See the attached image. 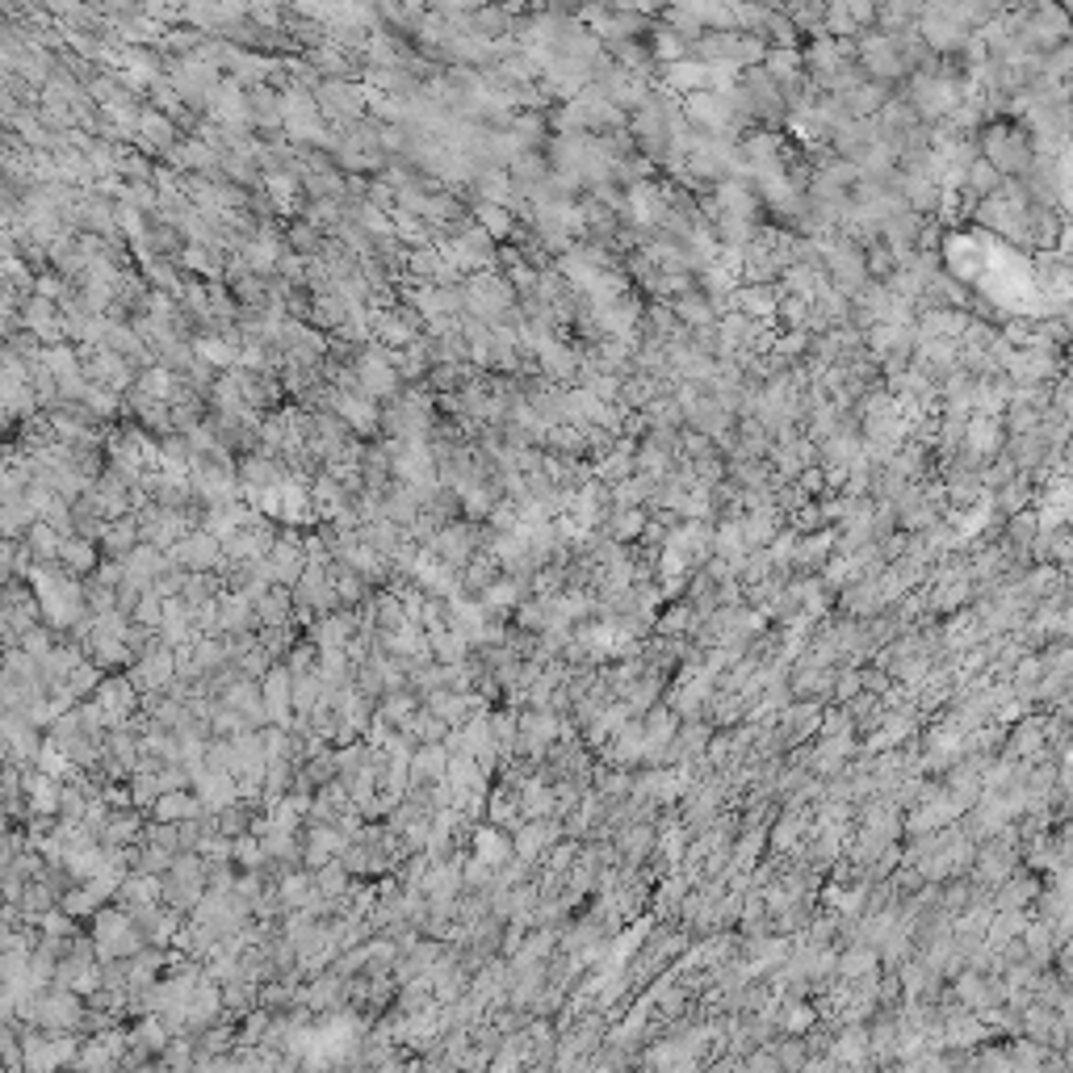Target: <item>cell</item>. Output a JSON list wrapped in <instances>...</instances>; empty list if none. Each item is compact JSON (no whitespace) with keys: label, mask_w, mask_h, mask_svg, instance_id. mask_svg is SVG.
I'll return each instance as SVG.
<instances>
[{"label":"cell","mask_w":1073,"mask_h":1073,"mask_svg":"<svg viewBox=\"0 0 1073 1073\" xmlns=\"http://www.w3.org/2000/svg\"><path fill=\"white\" fill-rule=\"evenodd\" d=\"M675 311H680L688 323H709V319H713V311H709V306H700V298H680V306H675Z\"/></svg>","instance_id":"ab89813d"},{"label":"cell","mask_w":1073,"mask_h":1073,"mask_svg":"<svg viewBox=\"0 0 1073 1073\" xmlns=\"http://www.w3.org/2000/svg\"><path fill=\"white\" fill-rule=\"evenodd\" d=\"M248 114H252V122H260V126L286 122V118H281V97H277V93H269V89H252Z\"/></svg>","instance_id":"83f0119b"},{"label":"cell","mask_w":1073,"mask_h":1073,"mask_svg":"<svg viewBox=\"0 0 1073 1073\" xmlns=\"http://www.w3.org/2000/svg\"><path fill=\"white\" fill-rule=\"evenodd\" d=\"M139 835H143V826H139L135 814H114V818H109V826H105L101 843L105 847H130V839H139Z\"/></svg>","instance_id":"484cf974"},{"label":"cell","mask_w":1073,"mask_h":1073,"mask_svg":"<svg viewBox=\"0 0 1073 1073\" xmlns=\"http://www.w3.org/2000/svg\"><path fill=\"white\" fill-rule=\"evenodd\" d=\"M210 809L206 801L189 793V788H181V793H164L156 801V809H151V822H168V826H181V822H197V818H206Z\"/></svg>","instance_id":"52a82bcc"},{"label":"cell","mask_w":1073,"mask_h":1073,"mask_svg":"<svg viewBox=\"0 0 1073 1073\" xmlns=\"http://www.w3.org/2000/svg\"><path fill=\"white\" fill-rule=\"evenodd\" d=\"M172 135H177V126H172V118H164L160 109L143 114V122H139V139H143L147 147H172Z\"/></svg>","instance_id":"603a6c76"},{"label":"cell","mask_w":1073,"mask_h":1073,"mask_svg":"<svg viewBox=\"0 0 1073 1073\" xmlns=\"http://www.w3.org/2000/svg\"><path fill=\"white\" fill-rule=\"evenodd\" d=\"M21 788H26V797H30V814L34 818H59L63 814V784L59 780L30 768L26 776H21Z\"/></svg>","instance_id":"5b68a950"},{"label":"cell","mask_w":1073,"mask_h":1073,"mask_svg":"<svg viewBox=\"0 0 1073 1073\" xmlns=\"http://www.w3.org/2000/svg\"><path fill=\"white\" fill-rule=\"evenodd\" d=\"M30 554H42V558H59V550H63V537L51 529V524H30Z\"/></svg>","instance_id":"f546056e"},{"label":"cell","mask_w":1073,"mask_h":1073,"mask_svg":"<svg viewBox=\"0 0 1073 1073\" xmlns=\"http://www.w3.org/2000/svg\"><path fill=\"white\" fill-rule=\"evenodd\" d=\"M223 1011H227V1023H244L252 1011H260V985L252 981L223 985Z\"/></svg>","instance_id":"8fae6325"},{"label":"cell","mask_w":1073,"mask_h":1073,"mask_svg":"<svg viewBox=\"0 0 1073 1073\" xmlns=\"http://www.w3.org/2000/svg\"><path fill=\"white\" fill-rule=\"evenodd\" d=\"M378 336H382V344H390V348H411V327L407 323H399V319H378Z\"/></svg>","instance_id":"d590c367"},{"label":"cell","mask_w":1073,"mask_h":1073,"mask_svg":"<svg viewBox=\"0 0 1073 1073\" xmlns=\"http://www.w3.org/2000/svg\"><path fill=\"white\" fill-rule=\"evenodd\" d=\"M332 583H336V591H340V600H344V604H353V600H361V596H365L361 579H357V575H348V571H336V579H332Z\"/></svg>","instance_id":"f35d334b"},{"label":"cell","mask_w":1073,"mask_h":1073,"mask_svg":"<svg viewBox=\"0 0 1073 1073\" xmlns=\"http://www.w3.org/2000/svg\"><path fill=\"white\" fill-rule=\"evenodd\" d=\"M260 692H265V713H269V726H281L290 730L298 713H294V675L290 667H273L265 680H260Z\"/></svg>","instance_id":"6da1fadb"},{"label":"cell","mask_w":1073,"mask_h":1073,"mask_svg":"<svg viewBox=\"0 0 1073 1073\" xmlns=\"http://www.w3.org/2000/svg\"><path fill=\"white\" fill-rule=\"evenodd\" d=\"M394 386H399V369H394V361L382 353V348H369V353L357 361V390L361 394H390Z\"/></svg>","instance_id":"3957f363"},{"label":"cell","mask_w":1073,"mask_h":1073,"mask_svg":"<svg viewBox=\"0 0 1073 1073\" xmlns=\"http://www.w3.org/2000/svg\"><path fill=\"white\" fill-rule=\"evenodd\" d=\"M281 269H286L290 281H302V277H306V265H302L298 256H286V260H281Z\"/></svg>","instance_id":"bcb514c9"},{"label":"cell","mask_w":1073,"mask_h":1073,"mask_svg":"<svg viewBox=\"0 0 1073 1073\" xmlns=\"http://www.w3.org/2000/svg\"><path fill=\"white\" fill-rule=\"evenodd\" d=\"M168 558L177 562V566H193V571H206V566H218V562H223V541H218L214 533H206V529H197V533H189L185 541L172 545Z\"/></svg>","instance_id":"7a4b0ae2"},{"label":"cell","mask_w":1073,"mask_h":1073,"mask_svg":"<svg viewBox=\"0 0 1073 1073\" xmlns=\"http://www.w3.org/2000/svg\"><path fill=\"white\" fill-rule=\"evenodd\" d=\"M449 747L445 742H436V747H420L411 755V780L415 784H441L449 776Z\"/></svg>","instance_id":"30bf717a"},{"label":"cell","mask_w":1073,"mask_h":1073,"mask_svg":"<svg viewBox=\"0 0 1073 1073\" xmlns=\"http://www.w3.org/2000/svg\"><path fill=\"white\" fill-rule=\"evenodd\" d=\"M361 109H365V89H357V84L327 80L319 89V114H332L340 122V118H357Z\"/></svg>","instance_id":"8992f818"},{"label":"cell","mask_w":1073,"mask_h":1073,"mask_svg":"<svg viewBox=\"0 0 1073 1073\" xmlns=\"http://www.w3.org/2000/svg\"><path fill=\"white\" fill-rule=\"evenodd\" d=\"M59 558L68 562V571H72V566H76V571H97V554H93L89 541L68 537V541H63V550H59Z\"/></svg>","instance_id":"4dcf8cb0"},{"label":"cell","mask_w":1073,"mask_h":1073,"mask_svg":"<svg viewBox=\"0 0 1073 1073\" xmlns=\"http://www.w3.org/2000/svg\"><path fill=\"white\" fill-rule=\"evenodd\" d=\"M235 864L244 868V872H265V868H269V851H265V839H256V835H244V839H235Z\"/></svg>","instance_id":"cb8c5ba5"},{"label":"cell","mask_w":1073,"mask_h":1073,"mask_svg":"<svg viewBox=\"0 0 1073 1073\" xmlns=\"http://www.w3.org/2000/svg\"><path fill=\"white\" fill-rule=\"evenodd\" d=\"M612 533H617V537H633V533H642V512H633V508H629V512H621V516H617V524H612Z\"/></svg>","instance_id":"b9f144b4"},{"label":"cell","mask_w":1073,"mask_h":1073,"mask_svg":"<svg viewBox=\"0 0 1073 1073\" xmlns=\"http://www.w3.org/2000/svg\"><path fill=\"white\" fill-rule=\"evenodd\" d=\"M348 877H353V872L344 868V860H332L327 868H319V872H315V885H319V893H323V897H332V902H336V897H344V893H348Z\"/></svg>","instance_id":"4316f807"},{"label":"cell","mask_w":1073,"mask_h":1073,"mask_svg":"<svg viewBox=\"0 0 1073 1073\" xmlns=\"http://www.w3.org/2000/svg\"><path fill=\"white\" fill-rule=\"evenodd\" d=\"M332 407H336L353 428H361V432H374V428H378V407L369 403V394H336Z\"/></svg>","instance_id":"4fadbf2b"},{"label":"cell","mask_w":1073,"mask_h":1073,"mask_svg":"<svg viewBox=\"0 0 1073 1073\" xmlns=\"http://www.w3.org/2000/svg\"><path fill=\"white\" fill-rule=\"evenodd\" d=\"M357 617L353 612H327V617L315 625V646L319 650H348V642L357 638Z\"/></svg>","instance_id":"9c48e42d"},{"label":"cell","mask_w":1073,"mask_h":1073,"mask_svg":"<svg viewBox=\"0 0 1073 1073\" xmlns=\"http://www.w3.org/2000/svg\"><path fill=\"white\" fill-rule=\"evenodd\" d=\"M462 877H466V885H470V889H487V885H495V881H499V877H495V868H487L483 860H474V856L466 860Z\"/></svg>","instance_id":"8d00e7d4"},{"label":"cell","mask_w":1073,"mask_h":1073,"mask_svg":"<svg viewBox=\"0 0 1073 1073\" xmlns=\"http://www.w3.org/2000/svg\"><path fill=\"white\" fill-rule=\"evenodd\" d=\"M135 621H139L143 629L164 625V596H156V591H143V600H139V608H135Z\"/></svg>","instance_id":"836d02e7"},{"label":"cell","mask_w":1073,"mask_h":1073,"mask_svg":"<svg viewBox=\"0 0 1073 1073\" xmlns=\"http://www.w3.org/2000/svg\"><path fill=\"white\" fill-rule=\"evenodd\" d=\"M55 646H59V642H51V629H42V625H30L26 633H21V650H26L30 659H38V663L47 659V654H51Z\"/></svg>","instance_id":"1f68e13d"},{"label":"cell","mask_w":1073,"mask_h":1073,"mask_svg":"<svg viewBox=\"0 0 1073 1073\" xmlns=\"http://www.w3.org/2000/svg\"><path fill=\"white\" fill-rule=\"evenodd\" d=\"M541 365L550 369L554 378H571V374H575V353H566V348H562L558 340H550V348L541 353Z\"/></svg>","instance_id":"d6a6232c"},{"label":"cell","mask_w":1073,"mask_h":1073,"mask_svg":"<svg viewBox=\"0 0 1073 1073\" xmlns=\"http://www.w3.org/2000/svg\"><path fill=\"white\" fill-rule=\"evenodd\" d=\"M470 847H474V860H483L487 868H508L512 860H516V843L503 835L499 826H474V835H470Z\"/></svg>","instance_id":"277c9868"},{"label":"cell","mask_w":1073,"mask_h":1073,"mask_svg":"<svg viewBox=\"0 0 1073 1073\" xmlns=\"http://www.w3.org/2000/svg\"><path fill=\"white\" fill-rule=\"evenodd\" d=\"M181 265L189 269V273H197V277H214L218 269H214V256L202 248V244H189L185 252H181Z\"/></svg>","instance_id":"e575fe53"},{"label":"cell","mask_w":1073,"mask_h":1073,"mask_svg":"<svg viewBox=\"0 0 1073 1073\" xmlns=\"http://www.w3.org/2000/svg\"><path fill=\"white\" fill-rule=\"evenodd\" d=\"M554 839H558V826L550 822V818H541V822H524L520 830H516V860H524V864H537L545 851L554 847Z\"/></svg>","instance_id":"ba28073f"},{"label":"cell","mask_w":1073,"mask_h":1073,"mask_svg":"<svg viewBox=\"0 0 1073 1073\" xmlns=\"http://www.w3.org/2000/svg\"><path fill=\"white\" fill-rule=\"evenodd\" d=\"M235 336H202L197 340V357L218 365V369H239V353H235Z\"/></svg>","instance_id":"d6986e66"},{"label":"cell","mask_w":1073,"mask_h":1073,"mask_svg":"<svg viewBox=\"0 0 1073 1073\" xmlns=\"http://www.w3.org/2000/svg\"><path fill=\"white\" fill-rule=\"evenodd\" d=\"M872 969V956L868 952H851L847 960H843V973L847 977H860V973H868Z\"/></svg>","instance_id":"7bdbcfd3"},{"label":"cell","mask_w":1073,"mask_h":1073,"mask_svg":"<svg viewBox=\"0 0 1073 1073\" xmlns=\"http://www.w3.org/2000/svg\"><path fill=\"white\" fill-rule=\"evenodd\" d=\"M784 1023H788V1027H793V1032H805V1027H809V1023H814V1015H809V1011H805V1006H793V1011H788V1019H784Z\"/></svg>","instance_id":"f6af8a7d"},{"label":"cell","mask_w":1073,"mask_h":1073,"mask_svg":"<svg viewBox=\"0 0 1073 1073\" xmlns=\"http://www.w3.org/2000/svg\"><path fill=\"white\" fill-rule=\"evenodd\" d=\"M290 604H294V591L277 583V587H269V596H265V600H256V617L265 621L269 629H273V625H286Z\"/></svg>","instance_id":"e0dca14e"},{"label":"cell","mask_w":1073,"mask_h":1073,"mask_svg":"<svg viewBox=\"0 0 1073 1073\" xmlns=\"http://www.w3.org/2000/svg\"><path fill=\"white\" fill-rule=\"evenodd\" d=\"M407 734L420 742V747H436V742H445L449 738V721H441L432 709H420L411 721H407Z\"/></svg>","instance_id":"2e32d148"},{"label":"cell","mask_w":1073,"mask_h":1073,"mask_svg":"<svg viewBox=\"0 0 1073 1073\" xmlns=\"http://www.w3.org/2000/svg\"><path fill=\"white\" fill-rule=\"evenodd\" d=\"M520 596H524L520 579H495L483 591V612H487V617H508L512 608H520Z\"/></svg>","instance_id":"5bb4252c"},{"label":"cell","mask_w":1073,"mask_h":1073,"mask_svg":"<svg viewBox=\"0 0 1073 1073\" xmlns=\"http://www.w3.org/2000/svg\"><path fill=\"white\" fill-rule=\"evenodd\" d=\"M172 1073H193L197 1069V1036H177L168 1048H164V1057H160Z\"/></svg>","instance_id":"44dd1931"},{"label":"cell","mask_w":1073,"mask_h":1073,"mask_svg":"<svg viewBox=\"0 0 1073 1073\" xmlns=\"http://www.w3.org/2000/svg\"><path fill=\"white\" fill-rule=\"evenodd\" d=\"M172 1040H177V1036L168 1032L160 1015H147V1019H139V1027H135V1032H130V1048H143L147 1057H164V1048H168Z\"/></svg>","instance_id":"7c38bea8"},{"label":"cell","mask_w":1073,"mask_h":1073,"mask_svg":"<svg viewBox=\"0 0 1073 1073\" xmlns=\"http://www.w3.org/2000/svg\"><path fill=\"white\" fill-rule=\"evenodd\" d=\"M42 369H47V374H55L59 382H68V378H80L84 369H80V357L72 353V348H63V344H55V348H47V353H42Z\"/></svg>","instance_id":"7402d4cb"},{"label":"cell","mask_w":1073,"mask_h":1073,"mask_svg":"<svg viewBox=\"0 0 1073 1073\" xmlns=\"http://www.w3.org/2000/svg\"><path fill=\"white\" fill-rule=\"evenodd\" d=\"M315 235H319L315 227H294V248H298V252H315V248H319V239H315Z\"/></svg>","instance_id":"ee69618b"},{"label":"cell","mask_w":1073,"mask_h":1073,"mask_svg":"<svg viewBox=\"0 0 1073 1073\" xmlns=\"http://www.w3.org/2000/svg\"><path fill=\"white\" fill-rule=\"evenodd\" d=\"M84 403H89L97 415H114V411H118L114 390H105V386H89V394H84Z\"/></svg>","instance_id":"74e56055"},{"label":"cell","mask_w":1073,"mask_h":1073,"mask_svg":"<svg viewBox=\"0 0 1073 1073\" xmlns=\"http://www.w3.org/2000/svg\"><path fill=\"white\" fill-rule=\"evenodd\" d=\"M101 671H105V667H97L93 659H84V663L68 675V688H72L76 696H97V688L105 684V675H101Z\"/></svg>","instance_id":"f1b7e54d"},{"label":"cell","mask_w":1073,"mask_h":1073,"mask_svg":"<svg viewBox=\"0 0 1073 1073\" xmlns=\"http://www.w3.org/2000/svg\"><path fill=\"white\" fill-rule=\"evenodd\" d=\"M474 218H478V227H483L487 235H495V239L512 235V214L503 210L499 202H478V206H474Z\"/></svg>","instance_id":"d4e9b609"},{"label":"cell","mask_w":1073,"mask_h":1073,"mask_svg":"<svg viewBox=\"0 0 1073 1073\" xmlns=\"http://www.w3.org/2000/svg\"><path fill=\"white\" fill-rule=\"evenodd\" d=\"M424 1073H457V1069H453V1065H445L441 1057H436V1061H428V1065H424Z\"/></svg>","instance_id":"7dc6e473"},{"label":"cell","mask_w":1073,"mask_h":1073,"mask_svg":"<svg viewBox=\"0 0 1073 1073\" xmlns=\"http://www.w3.org/2000/svg\"><path fill=\"white\" fill-rule=\"evenodd\" d=\"M487 822L499 826V830H520L524 826V814H520V797L508 793V788H499V793L487 797Z\"/></svg>","instance_id":"9a60e30c"},{"label":"cell","mask_w":1073,"mask_h":1073,"mask_svg":"<svg viewBox=\"0 0 1073 1073\" xmlns=\"http://www.w3.org/2000/svg\"><path fill=\"white\" fill-rule=\"evenodd\" d=\"M277 256H281V244H277V239H273L269 231H260V235L252 239V244L244 248V260H248V269H252V273H269V269L277 265Z\"/></svg>","instance_id":"ffe728a7"},{"label":"cell","mask_w":1073,"mask_h":1073,"mask_svg":"<svg viewBox=\"0 0 1073 1073\" xmlns=\"http://www.w3.org/2000/svg\"><path fill=\"white\" fill-rule=\"evenodd\" d=\"M311 218H315V223H336V218H340V202H336V197H319V202L311 206Z\"/></svg>","instance_id":"60d3db41"},{"label":"cell","mask_w":1073,"mask_h":1073,"mask_svg":"<svg viewBox=\"0 0 1073 1073\" xmlns=\"http://www.w3.org/2000/svg\"><path fill=\"white\" fill-rule=\"evenodd\" d=\"M415 713H420V692H390L378 705V717H386L390 726H403V730Z\"/></svg>","instance_id":"ac0fdd59"}]
</instances>
